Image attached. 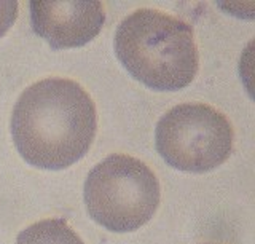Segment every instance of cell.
Segmentation results:
<instances>
[{"label":"cell","instance_id":"6da1fadb","mask_svg":"<svg viewBox=\"0 0 255 244\" xmlns=\"http://www.w3.org/2000/svg\"><path fill=\"white\" fill-rule=\"evenodd\" d=\"M98 129L96 106L70 78H43L22 91L11 114L16 150L32 166L64 169L90 150Z\"/></svg>","mask_w":255,"mask_h":244},{"label":"cell","instance_id":"7a4b0ae2","mask_svg":"<svg viewBox=\"0 0 255 244\" xmlns=\"http://www.w3.org/2000/svg\"><path fill=\"white\" fill-rule=\"evenodd\" d=\"M115 53L135 80L156 91L182 90L198 74L193 29L158 10H135L120 22Z\"/></svg>","mask_w":255,"mask_h":244},{"label":"cell","instance_id":"3957f363","mask_svg":"<svg viewBox=\"0 0 255 244\" xmlns=\"http://www.w3.org/2000/svg\"><path fill=\"white\" fill-rule=\"evenodd\" d=\"M90 217L110 232L126 233L143 227L159 206L161 188L145 163L114 153L91 169L85 180Z\"/></svg>","mask_w":255,"mask_h":244},{"label":"cell","instance_id":"277c9868","mask_svg":"<svg viewBox=\"0 0 255 244\" xmlns=\"http://www.w3.org/2000/svg\"><path fill=\"white\" fill-rule=\"evenodd\" d=\"M235 131L228 118L203 102H185L159 118L155 145L169 166L185 172H207L228 160Z\"/></svg>","mask_w":255,"mask_h":244},{"label":"cell","instance_id":"5b68a950","mask_svg":"<svg viewBox=\"0 0 255 244\" xmlns=\"http://www.w3.org/2000/svg\"><path fill=\"white\" fill-rule=\"evenodd\" d=\"M106 11L98 0L91 2H30V24L34 32L51 48H78L101 32Z\"/></svg>","mask_w":255,"mask_h":244},{"label":"cell","instance_id":"8992f818","mask_svg":"<svg viewBox=\"0 0 255 244\" xmlns=\"http://www.w3.org/2000/svg\"><path fill=\"white\" fill-rule=\"evenodd\" d=\"M16 244H85L62 219H43L18 235Z\"/></svg>","mask_w":255,"mask_h":244},{"label":"cell","instance_id":"52a82bcc","mask_svg":"<svg viewBox=\"0 0 255 244\" xmlns=\"http://www.w3.org/2000/svg\"><path fill=\"white\" fill-rule=\"evenodd\" d=\"M18 18V2H0V37L13 26Z\"/></svg>","mask_w":255,"mask_h":244}]
</instances>
